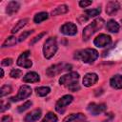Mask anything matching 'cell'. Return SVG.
Listing matches in <instances>:
<instances>
[{
	"mask_svg": "<svg viewBox=\"0 0 122 122\" xmlns=\"http://www.w3.org/2000/svg\"><path fill=\"white\" fill-rule=\"evenodd\" d=\"M45 34H46V31H44V32H41V33H40L39 35H37V36H36L34 39H32V41L30 42V44H34L35 42H37L38 40H40V39H41V37H42V36H44Z\"/></svg>",
	"mask_w": 122,
	"mask_h": 122,
	"instance_id": "obj_34",
	"label": "cell"
},
{
	"mask_svg": "<svg viewBox=\"0 0 122 122\" xmlns=\"http://www.w3.org/2000/svg\"><path fill=\"white\" fill-rule=\"evenodd\" d=\"M28 21H29V19H28V18H24V19H21L20 21H18V22H17V24L12 28L11 32H12V33H15V32H17L18 30H20L23 27H25V26H26V24L28 23Z\"/></svg>",
	"mask_w": 122,
	"mask_h": 122,
	"instance_id": "obj_22",
	"label": "cell"
},
{
	"mask_svg": "<svg viewBox=\"0 0 122 122\" xmlns=\"http://www.w3.org/2000/svg\"><path fill=\"white\" fill-rule=\"evenodd\" d=\"M112 43V38L110 35H107V34H104V33H101L99 34L98 36H96L93 40V44L98 47V48H104V47H107L109 46L110 44Z\"/></svg>",
	"mask_w": 122,
	"mask_h": 122,
	"instance_id": "obj_8",
	"label": "cell"
},
{
	"mask_svg": "<svg viewBox=\"0 0 122 122\" xmlns=\"http://www.w3.org/2000/svg\"><path fill=\"white\" fill-rule=\"evenodd\" d=\"M60 31L65 35H74L77 32V27L75 24L71 22H68V23H65L60 28Z\"/></svg>",
	"mask_w": 122,
	"mask_h": 122,
	"instance_id": "obj_11",
	"label": "cell"
},
{
	"mask_svg": "<svg viewBox=\"0 0 122 122\" xmlns=\"http://www.w3.org/2000/svg\"><path fill=\"white\" fill-rule=\"evenodd\" d=\"M119 24L114 21V20H110L109 22H107V25H106V29L110 31V32H112V33H116L118 32L119 30Z\"/></svg>",
	"mask_w": 122,
	"mask_h": 122,
	"instance_id": "obj_19",
	"label": "cell"
},
{
	"mask_svg": "<svg viewBox=\"0 0 122 122\" xmlns=\"http://www.w3.org/2000/svg\"><path fill=\"white\" fill-rule=\"evenodd\" d=\"M30 106H31V102H30V101H27V102H25L23 105L19 106L18 109H17V111H18L19 112H25L26 110H28Z\"/></svg>",
	"mask_w": 122,
	"mask_h": 122,
	"instance_id": "obj_28",
	"label": "cell"
},
{
	"mask_svg": "<svg viewBox=\"0 0 122 122\" xmlns=\"http://www.w3.org/2000/svg\"><path fill=\"white\" fill-rule=\"evenodd\" d=\"M120 9V4L117 1H110L106 6V12L109 15H112L116 13V11Z\"/></svg>",
	"mask_w": 122,
	"mask_h": 122,
	"instance_id": "obj_13",
	"label": "cell"
},
{
	"mask_svg": "<svg viewBox=\"0 0 122 122\" xmlns=\"http://www.w3.org/2000/svg\"><path fill=\"white\" fill-rule=\"evenodd\" d=\"M9 108H10V104H9V103H7L6 105H4V103H3V102L1 103V112H3L5 110L9 109Z\"/></svg>",
	"mask_w": 122,
	"mask_h": 122,
	"instance_id": "obj_36",
	"label": "cell"
},
{
	"mask_svg": "<svg viewBox=\"0 0 122 122\" xmlns=\"http://www.w3.org/2000/svg\"><path fill=\"white\" fill-rule=\"evenodd\" d=\"M40 117H41V110L36 109V110H33L32 112H29L25 116L24 120H25V122H34V121H37Z\"/></svg>",
	"mask_w": 122,
	"mask_h": 122,
	"instance_id": "obj_14",
	"label": "cell"
},
{
	"mask_svg": "<svg viewBox=\"0 0 122 122\" xmlns=\"http://www.w3.org/2000/svg\"><path fill=\"white\" fill-rule=\"evenodd\" d=\"M68 88H69V90H71V92H76V91H78V90L80 89V86H79L78 82L76 81V82H74V83H72V84L69 85V86H68Z\"/></svg>",
	"mask_w": 122,
	"mask_h": 122,
	"instance_id": "obj_31",
	"label": "cell"
},
{
	"mask_svg": "<svg viewBox=\"0 0 122 122\" xmlns=\"http://www.w3.org/2000/svg\"><path fill=\"white\" fill-rule=\"evenodd\" d=\"M35 92L38 96H46L47 94L50 93L51 89L49 87H37L35 89Z\"/></svg>",
	"mask_w": 122,
	"mask_h": 122,
	"instance_id": "obj_23",
	"label": "cell"
},
{
	"mask_svg": "<svg viewBox=\"0 0 122 122\" xmlns=\"http://www.w3.org/2000/svg\"><path fill=\"white\" fill-rule=\"evenodd\" d=\"M30 94H31V89H30V87L28 86V85H24V86H22V87L19 89L18 93L16 94V96L11 97L10 100L13 101V102L20 101V100H23V99L28 98Z\"/></svg>",
	"mask_w": 122,
	"mask_h": 122,
	"instance_id": "obj_6",
	"label": "cell"
},
{
	"mask_svg": "<svg viewBox=\"0 0 122 122\" xmlns=\"http://www.w3.org/2000/svg\"><path fill=\"white\" fill-rule=\"evenodd\" d=\"M69 10V8L66 6V5H61V6H58L57 8H55L53 10H51V15H59V14H64L66 12H68Z\"/></svg>",
	"mask_w": 122,
	"mask_h": 122,
	"instance_id": "obj_20",
	"label": "cell"
},
{
	"mask_svg": "<svg viewBox=\"0 0 122 122\" xmlns=\"http://www.w3.org/2000/svg\"><path fill=\"white\" fill-rule=\"evenodd\" d=\"M86 119V116L83 113H72L65 117L63 122H82Z\"/></svg>",
	"mask_w": 122,
	"mask_h": 122,
	"instance_id": "obj_15",
	"label": "cell"
},
{
	"mask_svg": "<svg viewBox=\"0 0 122 122\" xmlns=\"http://www.w3.org/2000/svg\"><path fill=\"white\" fill-rule=\"evenodd\" d=\"M21 74H22V71H21V70H18V69L12 70V71H10V75L12 78H18L19 76H21Z\"/></svg>",
	"mask_w": 122,
	"mask_h": 122,
	"instance_id": "obj_29",
	"label": "cell"
},
{
	"mask_svg": "<svg viewBox=\"0 0 122 122\" xmlns=\"http://www.w3.org/2000/svg\"><path fill=\"white\" fill-rule=\"evenodd\" d=\"M30 51H24L22 52V54L18 57L17 59V65L20 66V67H23V68H26V69H29L32 66V62L29 59V55H30Z\"/></svg>",
	"mask_w": 122,
	"mask_h": 122,
	"instance_id": "obj_9",
	"label": "cell"
},
{
	"mask_svg": "<svg viewBox=\"0 0 122 122\" xmlns=\"http://www.w3.org/2000/svg\"><path fill=\"white\" fill-rule=\"evenodd\" d=\"M71 69V65L70 64H64V63H59V64H55L52 65L51 67H49L46 71V73L48 76L50 77H53L56 74H59L60 72L64 71H69Z\"/></svg>",
	"mask_w": 122,
	"mask_h": 122,
	"instance_id": "obj_4",
	"label": "cell"
},
{
	"mask_svg": "<svg viewBox=\"0 0 122 122\" xmlns=\"http://www.w3.org/2000/svg\"><path fill=\"white\" fill-rule=\"evenodd\" d=\"M101 12V9L100 8H95V9H92V10H87L85 11L86 15H87V19L90 17H95L97 15H99V13Z\"/></svg>",
	"mask_w": 122,
	"mask_h": 122,
	"instance_id": "obj_24",
	"label": "cell"
},
{
	"mask_svg": "<svg viewBox=\"0 0 122 122\" xmlns=\"http://www.w3.org/2000/svg\"><path fill=\"white\" fill-rule=\"evenodd\" d=\"M48 17H49V14H48L47 12L42 11V12H39V13H37V14H35V15H34L33 21H34V23L39 24V23H41V22L45 21L46 19H48Z\"/></svg>",
	"mask_w": 122,
	"mask_h": 122,
	"instance_id": "obj_21",
	"label": "cell"
},
{
	"mask_svg": "<svg viewBox=\"0 0 122 122\" xmlns=\"http://www.w3.org/2000/svg\"><path fill=\"white\" fill-rule=\"evenodd\" d=\"M20 8V4L16 1H11L8 4L7 6V9H6V12L9 14V15H12L13 13L17 12L18 10Z\"/></svg>",
	"mask_w": 122,
	"mask_h": 122,
	"instance_id": "obj_18",
	"label": "cell"
},
{
	"mask_svg": "<svg viewBox=\"0 0 122 122\" xmlns=\"http://www.w3.org/2000/svg\"><path fill=\"white\" fill-rule=\"evenodd\" d=\"M74 58L81 60L84 63L92 64L98 58V51L94 49H84L80 50L74 54Z\"/></svg>",
	"mask_w": 122,
	"mask_h": 122,
	"instance_id": "obj_1",
	"label": "cell"
},
{
	"mask_svg": "<svg viewBox=\"0 0 122 122\" xmlns=\"http://www.w3.org/2000/svg\"><path fill=\"white\" fill-rule=\"evenodd\" d=\"M16 42H17L16 37H14V36H10V37H8V38L5 40V42L3 43L2 47H3V48H6V47L13 46V45L16 44Z\"/></svg>",
	"mask_w": 122,
	"mask_h": 122,
	"instance_id": "obj_26",
	"label": "cell"
},
{
	"mask_svg": "<svg viewBox=\"0 0 122 122\" xmlns=\"http://www.w3.org/2000/svg\"><path fill=\"white\" fill-rule=\"evenodd\" d=\"M73 100V97L70 94L64 95L63 97H61L55 104V110L59 112V113H63L67 108L68 105H70Z\"/></svg>",
	"mask_w": 122,
	"mask_h": 122,
	"instance_id": "obj_5",
	"label": "cell"
},
{
	"mask_svg": "<svg viewBox=\"0 0 122 122\" xmlns=\"http://www.w3.org/2000/svg\"><path fill=\"white\" fill-rule=\"evenodd\" d=\"M11 92V87L10 85H4L0 90V96L3 97L4 95Z\"/></svg>",
	"mask_w": 122,
	"mask_h": 122,
	"instance_id": "obj_27",
	"label": "cell"
},
{
	"mask_svg": "<svg viewBox=\"0 0 122 122\" xmlns=\"http://www.w3.org/2000/svg\"><path fill=\"white\" fill-rule=\"evenodd\" d=\"M58 118L53 112H48L43 118L42 122H57Z\"/></svg>",
	"mask_w": 122,
	"mask_h": 122,
	"instance_id": "obj_25",
	"label": "cell"
},
{
	"mask_svg": "<svg viewBox=\"0 0 122 122\" xmlns=\"http://www.w3.org/2000/svg\"><path fill=\"white\" fill-rule=\"evenodd\" d=\"M98 80V76L96 73L94 72H90V73H87L84 78H83V84L84 86L86 87H91L92 85H94Z\"/></svg>",
	"mask_w": 122,
	"mask_h": 122,
	"instance_id": "obj_12",
	"label": "cell"
},
{
	"mask_svg": "<svg viewBox=\"0 0 122 122\" xmlns=\"http://www.w3.org/2000/svg\"><path fill=\"white\" fill-rule=\"evenodd\" d=\"M104 25V20L102 18H97L94 21H92L91 24H89L84 30H83V40L87 41L91 38V36L95 33L98 30H100Z\"/></svg>",
	"mask_w": 122,
	"mask_h": 122,
	"instance_id": "obj_2",
	"label": "cell"
},
{
	"mask_svg": "<svg viewBox=\"0 0 122 122\" xmlns=\"http://www.w3.org/2000/svg\"><path fill=\"white\" fill-rule=\"evenodd\" d=\"M110 84L113 89H116V90L122 89V75L116 74L112 76L110 80Z\"/></svg>",
	"mask_w": 122,
	"mask_h": 122,
	"instance_id": "obj_17",
	"label": "cell"
},
{
	"mask_svg": "<svg viewBox=\"0 0 122 122\" xmlns=\"http://www.w3.org/2000/svg\"><path fill=\"white\" fill-rule=\"evenodd\" d=\"M12 64V59L11 58H5L2 60V65L3 66H10Z\"/></svg>",
	"mask_w": 122,
	"mask_h": 122,
	"instance_id": "obj_32",
	"label": "cell"
},
{
	"mask_svg": "<svg viewBox=\"0 0 122 122\" xmlns=\"http://www.w3.org/2000/svg\"><path fill=\"white\" fill-rule=\"evenodd\" d=\"M57 51V42L55 37H50L46 40L43 46V53L47 59L51 58Z\"/></svg>",
	"mask_w": 122,
	"mask_h": 122,
	"instance_id": "obj_3",
	"label": "cell"
},
{
	"mask_svg": "<svg viewBox=\"0 0 122 122\" xmlns=\"http://www.w3.org/2000/svg\"><path fill=\"white\" fill-rule=\"evenodd\" d=\"M88 112L92 113V115H98L106 111L107 107L105 104H96V103H91L88 106Z\"/></svg>",
	"mask_w": 122,
	"mask_h": 122,
	"instance_id": "obj_10",
	"label": "cell"
},
{
	"mask_svg": "<svg viewBox=\"0 0 122 122\" xmlns=\"http://www.w3.org/2000/svg\"><path fill=\"white\" fill-rule=\"evenodd\" d=\"M92 1H80L79 2V6L81 7V8H86V7H88V6H90V5H92Z\"/></svg>",
	"mask_w": 122,
	"mask_h": 122,
	"instance_id": "obj_33",
	"label": "cell"
},
{
	"mask_svg": "<svg viewBox=\"0 0 122 122\" xmlns=\"http://www.w3.org/2000/svg\"><path fill=\"white\" fill-rule=\"evenodd\" d=\"M1 122H11V117L10 115H5L4 117H2Z\"/></svg>",
	"mask_w": 122,
	"mask_h": 122,
	"instance_id": "obj_35",
	"label": "cell"
},
{
	"mask_svg": "<svg viewBox=\"0 0 122 122\" xmlns=\"http://www.w3.org/2000/svg\"><path fill=\"white\" fill-rule=\"evenodd\" d=\"M78 79H79V73L76 71H72V72H70L69 74H65V75L61 76L59 79V83L64 86H69V85L76 82Z\"/></svg>",
	"mask_w": 122,
	"mask_h": 122,
	"instance_id": "obj_7",
	"label": "cell"
},
{
	"mask_svg": "<svg viewBox=\"0 0 122 122\" xmlns=\"http://www.w3.org/2000/svg\"><path fill=\"white\" fill-rule=\"evenodd\" d=\"M4 76V71H3V69H1V77H3Z\"/></svg>",
	"mask_w": 122,
	"mask_h": 122,
	"instance_id": "obj_37",
	"label": "cell"
},
{
	"mask_svg": "<svg viewBox=\"0 0 122 122\" xmlns=\"http://www.w3.org/2000/svg\"><path fill=\"white\" fill-rule=\"evenodd\" d=\"M39 80H40L39 74H37L34 71H30L26 73L25 76L23 77V81L26 83H36V82H39Z\"/></svg>",
	"mask_w": 122,
	"mask_h": 122,
	"instance_id": "obj_16",
	"label": "cell"
},
{
	"mask_svg": "<svg viewBox=\"0 0 122 122\" xmlns=\"http://www.w3.org/2000/svg\"><path fill=\"white\" fill-rule=\"evenodd\" d=\"M33 32V30H27V31H24L20 36H19V38H18V41L19 42H21V41H23V40H25L30 34H31Z\"/></svg>",
	"mask_w": 122,
	"mask_h": 122,
	"instance_id": "obj_30",
	"label": "cell"
}]
</instances>
